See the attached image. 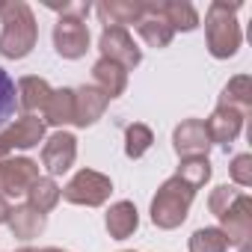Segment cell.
I'll list each match as a JSON object with an SVG mask.
<instances>
[{
    "label": "cell",
    "mask_w": 252,
    "mask_h": 252,
    "mask_svg": "<svg viewBox=\"0 0 252 252\" xmlns=\"http://www.w3.org/2000/svg\"><path fill=\"white\" fill-rule=\"evenodd\" d=\"M107 95L95 86H80L74 92V125H80V128H86V125L98 122V116L104 113L107 107Z\"/></svg>",
    "instance_id": "obj_14"
},
{
    "label": "cell",
    "mask_w": 252,
    "mask_h": 252,
    "mask_svg": "<svg viewBox=\"0 0 252 252\" xmlns=\"http://www.w3.org/2000/svg\"><path fill=\"white\" fill-rule=\"evenodd\" d=\"M110 190H113L110 178H104L101 172H92V169H80L60 193H63V199H68L74 205H101L110 196Z\"/></svg>",
    "instance_id": "obj_4"
},
{
    "label": "cell",
    "mask_w": 252,
    "mask_h": 252,
    "mask_svg": "<svg viewBox=\"0 0 252 252\" xmlns=\"http://www.w3.org/2000/svg\"><path fill=\"white\" fill-rule=\"evenodd\" d=\"M98 15L104 18L107 27H122V24H134L143 15L140 3H104L98 6Z\"/></svg>",
    "instance_id": "obj_20"
},
{
    "label": "cell",
    "mask_w": 252,
    "mask_h": 252,
    "mask_svg": "<svg viewBox=\"0 0 252 252\" xmlns=\"http://www.w3.org/2000/svg\"><path fill=\"white\" fill-rule=\"evenodd\" d=\"M39 181V166L27 158L18 160H3L0 163V196H24L33 184Z\"/></svg>",
    "instance_id": "obj_5"
},
{
    "label": "cell",
    "mask_w": 252,
    "mask_h": 252,
    "mask_svg": "<svg viewBox=\"0 0 252 252\" xmlns=\"http://www.w3.org/2000/svg\"><path fill=\"white\" fill-rule=\"evenodd\" d=\"M9 220V205H6V199L0 196V222H6Z\"/></svg>",
    "instance_id": "obj_30"
},
{
    "label": "cell",
    "mask_w": 252,
    "mask_h": 252,
    "mask_svg": "<svg viewBox=\"0 0 252 252\" xmlns=\"http://www.w3.org/2000/svg\"><path fill=\"white\" fill-rule=\"evenodd\" d=\"M249 104H252V98H249V77H234L225 86L220 107H231V110H237V113L246 116L249 113Z\"/></svg>",
    "instance_id": "obj_22"
},
{
    "label": "cell",
    "mask_w": 252,
    "mask_h": 252,
    "mask_svg": "<svg viewBox=\"0 0 252 252\" xmlns=\"http://www.w3.org/2000/svg\"><path fill=\"white\" fill-rule=\"evenodd\" d=\"M24 252H36V249H24ZM42 252H60V249H42Z\"/></svg>",
    "instance_id": "obj_31"
},
{
    "label": "cell",
    "mask_w": 252,
    "mask_h": 252,
    "mask_svg": "<svg viewBox=\"0 0 252 252\" xmlns=\"http://www.w3.org/2000/svg\"><path fill=\"white\" fill-rule=\"evenodd\" d=\"M193 196H196V190H193L187 181H181L178 175L169 178V181L158 190V196H155V202H152V220H155V225H160V228H175V225H181L184 217H187V208H190Z\"/></svg>",
    "instance_id": "obj_2"
},
{
    "label": "cell",
    "mask_w": 252,
    "mask_h": 252,
    "mask_svg": "<svg viewBox=\"0 0 252 252\" xmlns=\"http://www.w3.org/2000/svg\"><path fill=\"white\" fill-rule=\"evenodd\" d=\"M243 252H249V249H246V246H243Z\"/></svg>",
    "instance_id": "obj_32"
},
{
    "label": "cell",
    "mask_w": 252,
    "mask_h": 252,
    "mask_svg": "<svg viewBox=\"0 0 252 252\" xmlns=\"http://www.w3.org/2000/svg\"><path fill=\"white\" fill-rule=\"evenodd\" d=\"M211 149V137H208V128L205 122L199 119H190L184 122L181 128L175 131V152L187 160V158H205Z\"/></svg>",
    "instance_id": "obj_10"
},
{
    "label": "cell",
    "mask_w": 252,
    "mask_h": 252,
    "mask_svg": "<svg viewBox=\"0 0 252 252\" xmlns=\"http://www.w3.org/2000/svg\"><path fill=\"white\" fill-rule=\"evenodd\" d=\"M42 137H45V122L36 116H24L0 134V158L9 155L12 149H33L39 146Z\"/></svg>",
    "instance_id": "obj_7"
},
{
    "label": "cell",
    "mask_w": 252,
    "mask_h": 252,
    "mask_svg": "<svg viewBox=\"0 0 252 252\" xmlns=\"http://www.w3.org/2000/svg\"><path fill=\"white\" fill-rule=\"evenodd\" d=\"M27 193H30V208H36L39 214H48V211L60 202V196H63L60 187H57L51 178H39Z\"/></svg>",
    "instance_id": "obj_21"
},
{
    "label": "cell",
    "mask_w": 252,
    "mask_h": 252,
    "mask_svg": "<svg viewBox=\"0 0 252 252\" xmlns=\"http://www.w3.org/2000/svg\"><path fill=\"white\" fill-rule=\"evenodd\" d=\"M48 101H51V86L42 80V77H24L21 83H18V104L24 107V110H45L48 107Z\"/></svg>",
    "instance_id": "obj_17"
},
{
    "label": "cell",
    "mask_w": 252,
    "mask_h": 252,
    "mask_svg": "<svg viewBox=\"0 0 252 252\" xmlns=\"http://www.w3.org/2000/svg\"><path fill=\"white\" fill-rule=\"evenodd\" d=\"M160 15L169 21L172 30H193V27L199 24L196 9H193L190 3H163V6H160Z\"/></svg>",
    "instance_id": "obj_23"
},
{
    "label": "cell",
    "mask_w": 252,
    "mask_h": 252,
    "mask_svg": "<svg viewBox=\"0 0 252 252\" xmlns=\"http://www.w3.org/2000/svg\"><path fill=\"white\" fill-rule=\"evenodd\" d=\"M15 107H18V89L12 83V77L0 68V125H6L15 116Z\"/></svg>",
    "instance_id": "obj_26"
},
{
    "label": "cell",
    "mask_w": 252,
    "mask_h": 252,
    "mask_svg": "<svg viewBox=\"0 0 252 252\" xmlns=\"http://www.w3.org/2000/svg\"><path fill=\"white\" fill-rule=\"evenodd\" d=\"M125 140H128V146H125L128 158H143L152 149V143H155V137H152V131L146 128V125H131L128 134H125Z\"/></svg>",
    "instance_id": "obj_27"
},
{
    "label": "cell",
    "mask_w": 252,
    "mask_h": 252,
    "mask_svg": "<svg viewBox=\"0 0 252 252\" xmlns=\"http://www.w3.org/2000/svg\"><path fill=\"white\" fill-rule=\"evenodd\" d=\"M222 225H225V240L228 246H246V240L252 237V205H249V196L240 193V199L220 217Z\"/></svg>",
    "instance_id": "obj_9"
},
{
    "label": "cell",
    "mask_w": 252,
    "mask_h": 252,
    "mask_svg": "<svg viewBox=\"0 0 252 252\" xmlns=\"http://www.w3.org/2000/svg\"><path fill=\"white\" fill-rule=\"evenodd\" d=\"M101 54H104V60L122 63V68H134L143 60L140 48L134 45L131 33L125 30V27H107L101 33Z\"/></svg>",
    "instance_id": "obj_6"
},
{
    "label": "cell",
    "mask_w": 252,
    "mask_h": 252,
    "mask_svg": "<svg viewBox=\"0 0 252 252\" xmlns=\"http://www.w3.org/2000/svg\"><path fill=\"white\" fill-rule=\"evenodd\" d=\"M74 155H77L74 137H71V134H65V131H60V134H54V137L45 143L42 163L48 166V172H51V175H63L65 169H71Z\"/></svg>",
    "instance_id": "obj_11"
},
{
    "label": "cell",
    "mask_w": 252,
    "mask_h": 252,
    "mask_svg": "<svg viewBox=\"0 0 252 252\" xmlns=\"http://www.w3.org/2000/svg\"><path fill=\"white\" fill-rule=\"evenodd\" d=\"M140 225V217H137V208L131 202H116L107 214V231L119 240H125L128 234H134Z\"/></svg>",
    "instance_id": "obj_15"
},
{
    "label": "cell",
    "mask_w": 252,
    "mask_h": 252,
    "mask_svg": "<svg viewBox=\"0 0 252 252\" xmlns=\"http://www.w3.org/2000/svg\"><path fill=\"white\" fill-rule=\"evenodd\" d=\"M3 33H0V54L9 60H21L33 51L36 45V21L27 3H12L3 6Z\"/></svg>",
    "instance_id": "obj_1"
},
{
    "label": "cell",
    "mask_w": 252,
    "mask_h": 252,
    "mask_svg": "<svg viewBox=\"0 0 252 252\" xmlns=\"http://www.w3.org/2000/svg\"><path fill=\"white\" fill-rule=\"evenodd\" d=\"M228 240L220 228H199L190 237V252H225Z\"/></svg>",
    "instance_id": "obj_24"
},
{
    "label": "cell",
    "mask_w": 252,
    "mask_h": 252,
    "mask_svg": "<svg viewBox=\"0 0 252 252\" xmlns=\"http://www.w3.org/2000/svg\"><path fill=\"white\" fill-rule=\"evenodd\" d=\"M54 45L63 57L68 60H77L86 54V45H89V30L80 18H60L57 27H54Z\"/></svg>",
    "instance_id": "obj_8"
},
{
    "label": "cell",
    "mask_w": 252,
    "mask_h": 252,
    "mask_svg": "<svg viewBox=\"0 0 252 252\" xmlns=\"http://www.w3.org/2000/svg\"><path fill=\"white\" fill-rule=\"evenodd\" d=\"M15 231V237H36L42 228H45V214H39L36 208L24 205V208H15L9 211V220H6Z\"/></svg>",
    "instance_id": "obj_18"
},
{
    "label": "cell",
    "mask_w": 252,
    "mask_h": 252,
    "mask_svg": "<svg viewBox=\"0 0 252 252\" xmlns=\"http://www.w3.org/2000/svg\"><path fill=\"white\" fill-rule=\"evenodd\" d=\"M237 199H240V193H237L234 187H217L214 196H211V211H214V217H222Z\"/></svg>",
    "instance_id": "obj_28"
},
{
    "label": "cell",
    "mask_w": 252,
    "mask_h": 252,
    "mask_svg": "<svg viewBox=\"0 0 252 252\" xmlns=\"http://www.w3.org/2000/svg\"><path fill=\"white\" fill-rule=\"evenodd\" d=\"M137 30H140V36L152 48H166L169 39H172V33H175L169 27V21L160 15V6H143V15L137 21Z\"/></svg>",
    "instance_id": "obj_13"
},
{
    "label": "cell",
    "mask_w": 252,
    "mask_h": 252,
    "mask_svg": "<svg viewBox=\"0 0 252 252\" xmlns=\"http://www.w3.org/2000/svg\"><path fill=\"white\" fill-rule=\"evenodd\" d=\"M240 125H243V113H237V110H231V107H220V110L205 122V128H208L211 143L228 146V143H234V137L240 134Z\"/></svg>",
    "instance_id": "obj_12"
},
{
    "label": "cell",
    "mask_w": 252,
    "mask_h": 252,
    "mask_svg": "<svg viewBox=\"0 0 252 252\" xmlns=\"http://www.w3.org/2000/svg\"><path fill=\"white\" fill-rule=\"evenodd\" d=\"M234 12L237 6H228V3H211L208 9V48L217 60H225L231 57L237 48H240V30H237V21H234Z\"/></svg>",
    "instance_id": "obj_3"
},
{
    "label": "cell",
    "mask_w": 252,
    "mask_h": 252,
    "mask_svg": "<svg viewBox=\"0 0 252 252\" xmlns=\"http://www.w3.org/2000/svg\"><path fill=\"white\" fill-rule=\"evenodd\" d=\"M92 77H95L98 89H101L107 98H116V95H122V89H125V68H122L119 63H113V60L95 63Z\"/></svg>",
    "instance_id": "obj_16"
},
{
    "label": "cell",
    "mask_w": 252,
    "mask_h": 252,
    "mask_svg": "<svg viewBox=\"0 0 252 252\" xmlns=\"http://www.w3.org/2000/svg\"><path fill=\"white\" fill-rule=\"evenodd\" d=\"M252 158L249 155H237L234 158V163H231V178L240 184V187H249L252 184Z\"/></svg>",
    "instance_id": "obj_29"
},
{
    "label": "cell",
    "mask_w": 252,
    "mask_h": 252,
    "mask_svg": "<svg viewBox=\"0 0 252 252\" xmlns=\"http://www.w3.org/2000/svg\"><path fill=\"white\" fill-rule=\"evenodd\" d=\"M178 178L187 181L193 190H199V187L211 178V163H208V158H187V160L181 163V169H178Z\"/></svg>",
    "instance_id": "obj_25"
},
{
    "label": "cell",
    "mask_w": 252,
    "mask_h": 252,
    "mask_svg": "<svg viewBox=\"0 0 252 252\" xmlns=\"http://www.w3.org/2000/svg\"><path fill=\"white\" fill-rule=\"evenodd\" d=\"M45 119H48L51 125L74 122V92H71V89L51 92V101H48V107H45Z\"/></svg>",
    "instance_id": "obj_19"
}]
</instances>
